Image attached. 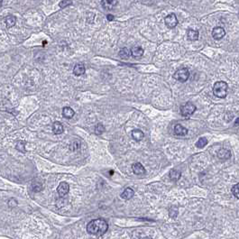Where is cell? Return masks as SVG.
Segmentation results:
<instances>
[{"mask_svg":"<svg viewBox=\"0 0 239 239\" xmlns=\"http://www.w3.org/2000/svg\"><path fill=\"white\" fill-rule=\"evenodd\" d=\"M108 229V225L106 220L97 218L90 221L87 226V231L90 235H102Z\"/></svg>","mask_w":239,"mask_h":239,"instance_id":"6da1fadb","label":"cell"},{"mask_svg":"<svg viewBox=\"0 0 239 239\" xmlns=\"http://www.w3.org/2000/svg\"><path fill=\"white\" fill-rule=\"evenodd\" d=\"M228 84L225 81H218L213 86V94L219 98L226 97L228 95Z\"/></svg>","mask_w":239,"mask_h":239,"instance_id":"7a4b0ae2","label":"cell"},{"mask_svg":"<svg viewBox=\"0 0 239 239\" xmlns=\"http://www.w3.org/2000/svg\"><path fill=\"white\" fill-rule=\"evenodd\" d=\"M190 77V72L187 68H181V69H179L175 72V73L173 74V78L180 81V82H185L188 80Z\"/></svg>","mask_w":239,"mask_h":239,"instance_id":"3957f363","label":"cell"},{"mask_svg":"<svg viewBox=\"0 0 239 239\" xmlns=\"http://www.w3.org/2000/svg\"><path fill=\"white\" fill-rule=\"evenodd\" d=\"M196 111V106L191 102H187L180 108L181 115L183 117H190Z\"/></svg>","mask_w":239,"mask_h":239,"instance_id":"277c9868","label":"cell"},{"mask_svg":"<svg viewBox=\"0 0 239 239\" xmlns=\"http://www.w3.org/2000/svg\"><path fill=\"white\" fill-rule=\"evenodd\" d=\"M164 23L168 28H171V29L172 28H174L178 24V19H177V16H175V14H170V15H168L164 19Z\"/></svg>","mask_w":239,"mask_h":239,"instance_id":"5b68a950","label":"cell"},{"mask_svg":"<svg viewBox=\"0 0 239 239\" xmlns=\"http://www.w3.org/2000/svg\"><path fill=\"white\" fill-rule=\"evenodd\" d=\"M117 5V0H101V6L105 10L111 11Z\"/></svg>","mask_w":239,"mask_h":239,"instance_id":"8992f818","label":"cell"},{"mask_svg":"<svg viewBox=\"0 0 239 239\" xmlns=\"http://www.w3.org/2000/svg\"><path fill=\"white\" fill-rule=\"evenodd\" d=\"M226 35V31L222 27H215L212 31V36L215 40H220Z\"/></svg>","mask_w":239,"mask_h":239,"instance_id":"52a82bcc","label":"cell"},{"mask_svg":"<svg viewBox=\"0 0 239 239\" xmlns=\"http://www.w3.org/2000/svg\"><path fill=\"white\" fill-rule=\"evenodd\" d=\"M132 169L135 174L136 175H144L146 173V171L145 167L140 163V162H135L132 165Z\"/></svg>","mask_w":239,"mask_h":239,"instance_id":"ba28073f","label":"cell"},{"mask_svg":"<svg viewBox=\"0 0 239 239\" xmlns=\"http://www.w3.org/2000/svg\"><path fill=\"white\" fill-rule=\"evenodd\" d=\"M58 193L61 197H64L65 195H67L69 193V186L67 182H61L58 189Z\"/></svg>","mask_w":239,"mask_h":239,"instance_id":"9c48e42d","label":"cell"},{"mask_svg":"<svg viewBox=\"0 0 239 239\" xmlns=\"http://www.w3.org/2000/svg\"><path fill=\"white\" fill-rule=\"evenodd\" d=\"M218 157L222 161L228 160L231 157V152L228 149H220L218 152Z\"/></svg>","mask_w":239,"mask_h":239,"instance_id":"30bf717a","label":"cell"},{"mask_svg":"<svg viewBox=\"0 0 239 239\" xmlns=\"http://www.w3.org/2000/svg\"><path fill=\"white\" fill-rule=\"evenodd\" d=\"M131 55L133 56L134 58L138 59L141 58L142 56L144 55V50L142 47L140 46H135L131 49Z\"/></svg>","mask_w":239,"mask_h":239,"instance_id":"8fae6325","label":"cell"},{"mask_svg":"<svg viewBox=\"0 0 239 239\" xmlns=\"http://www.w3.org/2000/svg\"><path fill=\"white\" fill-rule=\"evenodd\" d=\"M174 133L179 136H184L188 134V129L185 128L184 126H182L181 125L178 124L174 126Z\"/></svg>","mask_w":239,"mask_h":239,"instance_id":"7c38bea8","label":"cell"},{"mask_svg":"<svg viewBox=\"0 0 239 239\" xmlns=\"http://www.w3.org/2000/svg\"><path fill=\"white\" fill-rule=\"evenodd\" d=\"M135 195V191L134 190H132L131 188H126L121 194V198L123 200H130L132 199L133 197Z\"/></svg>","mask_w":239,"mask_h":239,"instance_id":"4fadbf2b","label":"cell"},{"mask_svg":"<svg viewBox=\"0 0 239 239\" xmlns=\"http://www.w3.org/2000/svg\"><path fill=\"white\" fill-rule=\"evenodd\" d=\"M75 115V112L74 110L72 108V107H65L62 110V116L67 118V119H71L73 117V116Z\"/></svg>","mask_w":239,"mask_h":239,"instance_id":"5bb4252c","label":"cell"},{"mask_svg":"<svg viewBox=\"0 0 239 239\" xmlns=\"http://www.w3.org/2000/svg\"><path fill=\"white\" fill-rule=\"evenodd\" d=\"M73 73L76 76H81L85 73V66L81 63H78L74 66L73 69Z\"/></svg>","mask_w":239,"mask_h":239,"instance_id":"9a60e30c","label":"cell"},{"mask_svg":"<svg viewBox=\"0 0 239 239\" xmlns=\"http://www.w3.org/2000/svg\"><path fill=\"white\" fill-rule=\"evenodd\" d=\"M63 125L61 122H54L52 125V131L55 135H61L63 133Z\"/></svg>","mask_w":239,"mask_h":239,"instance_id":"2e32d148","label":"cell"},{"mask_svg":"<svg viewBox=\"0 0 239 239\" xmlns=\"http://www.w3.org/2000/svg\"><path fill=\"white\" fill-rule=\"evenodd\" d=\"M131 55V51L127 48H122L119 52H118V56L122 59V60H128L129 57Z\"/></svg>","mask_w":239,"mask_h":239,"instance_id":"e0dca14e","label":"cell"},{"mask_svg":"<svg viewBox=\"0 0 239 239\" xmlns=\"http://www.w3.org/2000/svg\"><path fill=\"white\" fill-rule=\"evenodd\" d=\"M145 135L140 129H135L132 131V137L135 140V141H141L144 138Z\"/></svg>","mask_w":239,"mask_h":239,"instance_id":"ac0fdd59","label":"cell"},{"mask_svg":"<svg viewBox=\"0 0 239 239\" xmlns=\"http://www.w3.org/2000/svg\"><path fill=\"white\" fill-rule=\"evenodd\" d=\"M187 36L190 41H197L199 39V32L193 29H189L187 31Z\"/></svg>","mask_w":239,"mask_h":239,"instance_id":"d6986e66","label":"cell"},{"mask_svg":"<svg viewBox=\"0 0 239 239\" xmlns=\"http://www.w3.org/2000/svg\"><path fill=\"white\" fill-rule=\"evenodd\" d=\"M16 23V16H14L12 15H9L6 17V25L7 28H11Z\"/></svg>","mask_w":239,"mask_h":239,"instance_id":"ffe728a7","label":"cell"},{"mask_svg":"<svg viewBox=\"0 0 239 239\" xmlns=\"http://www.w3.org/2000/svg\"><path fill=\"white\" fill-rule=\"evenodd\" d=\"M180 172L176 170V169H172V170L170 172V173H169V176H170V179L172 180V181H177L180 178Z\"/></svg>","mask_w":239,"mask_h":239,"instance_id":"44dd1931","label":"cell"},{"mask_svg":"<svg viewBox=\"0 0 239 239\" xmlns=\"http://www.w3.org/2000/svg\"><path fill=\"white\" fill-rule=\"evenodd\" d=\"M95 134L96 135H101V134H103L104 132H105V126L102 125V124H97V125H96V126H95Z\"/></svg>","mask_w":239,"mask_h":239,"instance_id":"7402d4cb","label":"cell"},{"mask_svg":"<svg viewBox=\"0 0 239 239\" xmlns=\"http://www.w3.org/2000/svg\"><path fill=\"white\" fill-rule=\"evenodd\" d=\"M208 145V140L205 137H201L198 140V142L196 143V146L198 148H203Z\"/></svg>","mask_w":239,"mask_h":239,"instance_id":"603a6c76","label":"cell"},{"mask_svg":"<svg viewBox=\"0 0 239 239\" xmlns=\"http://www.w3.org/2000/svg\"><path fill=\"white\" fill-rule=\"evenodd\" d=\"M79 146H80L79 141H78V140H74V141H72V144L69 145V150L72 152H75L79 149Z\"/></svg>","mask_w":239,"mask_h":239,"instance_id":"cb8c5ba5","label":"cell"},{"mask_svg":"<svg viewBox=\"0 0 239 239\" xmlns=\"http://www.w3.org/2000/svg\"><path fill=\"white\" fill-rule=\"evenodd\" d=\"M232 193L234 194V196L235 197L236 199L239 200V183L235 184L233 186L232 188Z\"/></svg>","mask_w":239,"mask_h":239,"instance_id":"d4e9b609","label":"cell"},{"mask_svg":"<svg viewBox=\"0 0 239 239\" xmlns=\"http://www.w3.org/2000/svg\"><path fill=\"white\" fill-rule=\"evenodd\" d=\"M71 5H72V0H62V1H61L60 4H59V6H60L61 8L67 7V6H71Z\"/></svg>","mask_w":239,"mask_h":239,"instance_id":"484cf974","label":"cell"},{"mask_svg":"<svg viewBox=\"0 0 239 239\" xmlns=\"http://www.w3.org/2000/svg\"><path fill=\"white\" fill-rule=\"evenodd\" d=\"M32 188L34 191H40L42 190V188H43V186H42V184L40 183V182H34L33 185H32Z\"/></svg>","mask_w":239,"mask_h":239,"instance_id":"4316f807","label":"cell"},{"mask_svg":"<svg viewBox=\"0 0 239 239\" xmlns=\"http://www.w3.org/2000/svg\"><path fill=\"white\" fill-rule=\"evenodd\" d=\"M8 206H9L10 208L16 207V206H17V201H16V200H15V199H10L9 201H8Z\"/></svg>","mask_w":239,"mask_h":239,"instance_id":"83f0119b","label":"cell"},{"mask_svg":"<svg viewBox=\"0 0 239 239\" xmlns=\"http://www.w3.org/2000/svg\"><path fill=\"white\" fill-rule=\"evenodd\" d=\"M107 18L108 21H113L115 17H114V16H112V15H107Z\"/></svg>","mask_w":239,"mask_h":239,"instance_id":"f1b7e54d","label":"cell"},{"mask_svg":"<svg viewBox=\"0 0 239 239\" xmlns=\"http://www.w3.org/2000/svg\"><path fill=\"white\" fill-rule=\"evenodd\" d=\"M235 126H238V125H239V118H237V119L235 120Z\"/></svg>","mask_w":239,"mask_h":239,"instance_id":"f546056e","label":"cell"},{"mask_svg":"<svg viewBox=\"0 0 239 239\" xmlns=\"http://www.w3.org/2000/svg\"><path fill=\"white\" fill-rule=\"evenodd\" d=\"M2 4H3V0H0V7L2 6Z\"/></svg>","mask_w":239,"mask_h":239,"instance_id":"4dcf8cb0","label":"cell"},{"mask_svg":"<svg viewBox=\"0 0 239 239\" xmlns=\"http://www.w3.org/2000/svg\"><path fill=\"white\" fill-rule=\"evenodd\" d=\"M144 239H152L151 237H149V236H147V237H145Z\"/></svg>","mask_w":239,"mask_h":239,"instance_id":"1f68e13d","label":"cell"}]
</instances>
